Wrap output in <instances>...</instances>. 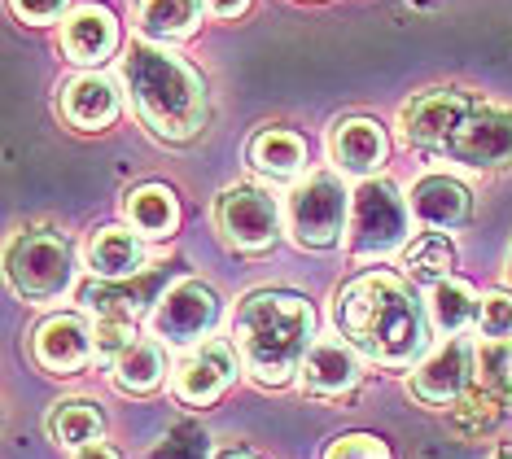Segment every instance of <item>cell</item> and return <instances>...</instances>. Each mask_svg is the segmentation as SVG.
<instances>
[{"label":"cell","instance_id":"1","mask_svg":"<svg viewBox=\"0 0 512 459\" xmlns=\"http://www.w3.org/2000/svg\"><path fill=\"white\" fill-rule=\"evenodd\" d=\"M333 324L377 368H416L429 355V302L394 272H359L333 293Z\"/></svg>","mask_w":512,"mask_h":459},{"label":"cell","instance_id":"2","mask_svg":"<svg viewBox=\"0 0 512 459\" xmlns=\"http://www.w3.org/2000/svg\"><path fill=\"white\" fill-rule=\"evenodd\" d=\"M123 84L132 92L136 119L162 145H189L211 123L206 79L167 44L136 40L123 57Z\"/></svg>","mask_w":512,"mask_h":459},{"label":"cell","instance_id":"3","mask_svg":"<svg viewBox=\"0 0 512 459\" xmlns=\"http://www.w3.org/2000/svg\"><path fill=\"white\" fill-rule=\"evenodd\" d=\"M232 346L254 385L281 390L298 381L302 359L316 346V306L285 289H254L237 302Z\"/></svg>","mask_w":512,"mask_h":459},{"label":"cell","instance_id":"4","mask_svg":"<svg viewBox=\"0 0 512 459\" xmlns=\"http://www.w3.org/2000/svg\"><path fill=\"white\" fill-rule=\"evenodd\" d=\"M5 276L22 302H57L75 289L79 254L57 228H22L5 245Z\"/></svg>","mask_w":512,"mask_h":459},{"label":"cell","instance_id":"5","mask_svg":"<svg viewBox=\"0 0 512 459\" xmlns=\"http://www.w3.org/2000/svg\"><path fill=\"white\" fill-rule=\"evenodd\" d=\"M412 241V206L386 175L359 180L351 193V223H346V254L355 263H377L407 250Z\"/></svg>","mask_w":512,"mask_h":459},{"label":"cell","instance_id":"6","mask_svg":"<svg viewBox=\"0 0 512 459\" xmlns=\"http://www.w3.org/2000/svg\"><path fill=\"white\" fill-rule=\"evenodd\" d=\"M351 223V193L337 171H307L285 193V232L298 250L324 254L346 241Z\"/></svg>","mask_w":512,"mask_h":459},{"label":"cell","instance_id":"7","mask_svg":"<svg viewBox=\"0 0 512 459\" xmlns=\"http://www.w3.org/2000/svg\"><path fill=\"white\" fill-rule=\"evenodd\" d=\"M215 232L237 254H267L285 232V202L263 184H228L215 197Z\"/></svg>","mask_w":512,"mask_h":459},{"label":"cell","instance_id":"8","mask_svg":"<svg viewBox=\"0 0 512 459\" xmlns=\"http://www.w3.org/2000/svg\"><path fill=\"white\" fill-rule=\"evenodd\" d=\"M219 315H224L219 293L206 280L184 276L162 289V298L149 311V328H154V341H162V346H197V341L215 333Z\"/></svg>","mask_w":512,"mask_h":459},{"label":"cell","instance_id":"9","mask_svg":"<svg viewBox=\"0 0 512 459\" xmlns=\"http://www.w3.org/2000/svg\"><path fill=\"white\" fill-rule=\"evenodd\" d=\"M447 162H456L464 171H508L512 167V110L508 105H486L477 101L469 119L456 127V136L442 145Z\"/></svg>","mask_w":512,"mask_h":459},{"label":"cell","instance_id":"10","mask_svg":"<svg viewBox=\"0 0 512 459\" xmlns=\"http://www.w3.org/2000/svg\"><path fill=\"white\" fill-rule=\"evenodd\" d=\"M237 368H241L237 346H228V341H219V337H206L184 350V359L171 368V394H176L180 407L206 411L228 394V385L237 381Z\"/></svg>","mask_w":512,"mask_h":459},{"label":"cell","instance_id":"11","mask_svg":"<svg viewBox=\"0 0 512 459\" xmlns=\"http://www.w3.org/2000/svg\"><path fill=\"white\" fill-rule=\"evenodd\" d=\"M97 359V324L79 311L44 315L31 333V363L44 376H79Z\"/></svg>","mask_w":512,"mask_h":459},{"label":"cell","instance_id":"12","mask_svg":"<svg viewBox=\"0 0 512 459\" xmlns=\"http://www.w3.org/2000/svg\"><path fill=\"white\" fill-rule=\"evenodd\" d=\"M473 376H477V350L464 337H447L412 368L407 390L425 407H456L473 390Z\"/></svg>","mask_w":512,"mask_h":459},{"label":"cell","instance_id":"13","mask_svg":"<svg viewBox=\"0 0 512 459\" xmlns=\"http://www.w3.org/2000/svg\"><path fill=\"white\" fill-rule=\"evenodd\" d=\"M473 105H477V97L464 88H429L399 110V132L407 145H416V149H442L456 136V127L469 119Z\"/></svg>","mask_w":512,"mask_h":459},{"label":"cell","instance_id":"14","mask_svg":"<svg viewBox=\"0 0 512 459\" xmlns=\"http://www.w3.org/2000/svg\"><path fill=\"white\" fill-rule=\"evenodd\" d=\"M390 158V136L377 119H337L329 127V162L346 180H377Z\"/></svg>","mask_w":512,"mask_h":459},{"label":"cell","instance_id":"15","mask_svg":"<svg viewBox=\"0 0 512 459\" xmlns=\"http://www.w3.org/2000/svg\"><path fill=\"white\" fill-rule=\"evenodd\" d=\"M364 381V355L346 337H316L298 372V390L311 398H342Z\"/></svg>","mask_w":512,"mask_h":459},{"label":"cell","instance_id":"16","mask_svg":"<svg viewBox=\"0 0 512 459\" xmlns=\"http://www.w3.org/2000/svg\"><path fill=\"white\" fill-rule=\"evenodd\" d=\"M407 206L425 232H451L473 219V188L447 171H425L407 193Z\"/></svg>","mask_w":512,"mask_h":459},{"label":"cell","instance_id":"17","mask_svg":"<svg viewBox=\"0 0 512 459\" xmlns=\"http://www.w3.org/2000/svg\"><path fill=\"white\" fill-rule=\"evenodd\" d=\"M62 53L75 66H106L119 53V18L106 5H79L75 14L62 18Z\"/></svg>","mask_w":512,"mask_h":459},{"label":"cell","instance_id":"18","mask_svg":"<svg viewBox=\"0 0 512 459\" xmlns=\"http://www.w3.org/2000/svg\"><path fill=\"white\" fill-rule=\"evenodd\" d=\"M57 110H62V119L75 127V132H106L119 119V88H114V79H106L101 70H84V75H75L71 84L62 88V97H57Z\"/></svg>","mask_w":512,"mask_h":459},{"label":"cell","instance_id":"19","mask_svg":"<svg viewBox=\"0 0 512 459\" xmlns=\"http://www.w3.org/2000/svg\"><path fill=\"white\" fill-rule=\"evenodd\" d=\"M246 162L267 184H298L307 171V140L289 127H259L246 145Z\"/></svg>","mask_w":512,"mask_h":459},{"label":"cell","instance_id":"20","mask_svg":"<svg viewBox=\"0 0 512 459\" xmlns=\"http://www.w3.org/2000/svg\"><path fill=\"white\" fill-rule=\"evenodd\" d=\"M84 263L97 280H132L149 272V245L136 228H97L84 250Z\"/></svg>","mask_w":512,"mask_h":459},{"label":"cell","instance_id":"21","mask_svg":"<svg viewBox=\"0 0 512 459\" xmlns=\"http://www.w3.org/2000/svg\"><path fill=\"white\" fill-rule=\"evenodd\" d=\"M202 14H211L206 0H141L136 5V31L149 44H180L197 35Z\"/></svg>","mask_w":512,"mask_h":459},{"label":"cell","instance_id":"22","mask_svg":"<svg viewBox=\"0 0 512 459\" xmlns=\"http://www.w3.org/2000/svg\"><path fill=\"white\" fill-rule=\"evenodd\" d=\"M110 385L127 398H149L167 385V355H162V341L136 337L119 359L110 363Z\"/></svg>","mask_w":512,"mask_h":459},{"label":"cell","instance_id":"23","mask_svg":"<svg viewBox=\"0 0 512 459\" xmlns=\"http://www.w3.org/2000/svg\"><path fill=\"white\" fill-rule=\"evenodd\" d=\"M123 215L145 241H167L180 228V202L167 184H136L123 197Z\"/></svg>","mask_w":512,"mask_h":459},{"label":"cell","instance_id":"24","mask_svg":"<svg viewBox=\"0 0 512 459\" xmlns=\"http://www.w3.org/2000/svg\"><path fill=\"white\" fill-rule=\"evenodd\" d=\"M44 433L66 451H79V446L106 438V416H101V407L92 398H57L49 416H44Z\"/></svg>","mask_w":512,"mask_h":459},{"label":"cell","instance_id":"25","mask_svg":"<svg viewBox=\"0 0 512 459\" xmlns=\"http://www.w3.org/2000/svg\"><path fill=\"white\" fill-rule=\"evenodd\" d=\"M477 306H482V298L456 276L438 280L429 289V320H434L442 337H460L464 328H477Z\"/></svg>","mask_w":512,"mask_h":459},{"label":"cell","instance_id":"26","mask_svg":"<svg viewBox=\"0 0 512 459\" xmlns=\"http://www.w3.org/2000/svg\"><path fill=\"white\" fill-rule=\"evenodd\" d=\"M456 267V245L447 241V232H421V237L407 241L403 250V272L412 285H429L434 289L438 280L451 276Z\"/></svg>","mask_w":512,"mask_h":459},{"label":"cell","instance_id":"27","mask_svg":"<svg viewBox=\"0 0 512 459\" xmlns=\"http://www.w3.org/2000/svg\"><path fill=\"white\" fill-rule=\"evenodd\" d=\"M499 407H504V398L491 394L486 385H473L456 407H447L451 411V429H456L460 438H482V433H491L499 425Z\"/></svg>","mask_w":512,"mask_h":459},{"label":"cell","instance_id":"28","mask_svg":"<svg viewBox=\"0 0 512 459\" xmlns=\"http://www.w3.org/2000/svg\"><path fill=\"white\" fill-rule=\"evenodd\" d=\"M477 376L491 394L512 403V341H482L477 346Z\"/></svg>","mask_w":512,"mask_h":459},{"label":"cell","instance_id":"29","mask_svg":"<svg viewBox=\"0 0 512 459\" xmlns=\"http://www.w3.org/2000/svg\"><path fill=\"white\" fill-rule=\"evenodd\" d=\"M477 337L512 341V293H504V289L482 293V306H477Z\"/></svg>","mask_w":512,"mask_h":459},{"label":"cell","instance_id":"30","mask_svg":"<svg viewBox=\"0 0 512 459\" xmlns=\"http://www.w3.org/2000/svg\"><path fill=\"white\" fill-rule=\"evenodd\" d=\"M324 459H394V451L377 433H342V438L329 442Z\"/></svg>","mask_w":512,"mask_h":459},{"label":"cell","instance_id":"31","mask_svg":"<svg viewBox=\"0 0 512 459\" xmlns=\"http://www.w3.org/2000/svg\"><path fill=\"white\" fill-rule=\"evenodd\" d=\"M136 341V328L127 320H110V315H97V359L101 363H114L127 346Z\"/></svg>","mask_w":512,"mask_h":459},{"label":"cell","instance_id":"32","mask_svg":"<svg viewBox=\"0 0 512 459\" xmlns=\"http://www.w3.org/2000/svg\"><path fill=\"white\" fill-rule=\"evenodd\" d=\"M9 9L31 22V27H49V22L66 18V9H71V0H9Z\"/></svg>","mask_w":512,"mask_h":459},{"label":"cell","instance_id":"33","mask_svg":"<svg viewBox=\"0 0 512 459\" xmlns=\"http://www.w3.org/2000/svg\"><path fill=\"white\" fill-rule=\"evenodd\" d=\"M206 9H211L215 18H241L250 9V0H206Z\"/></svg>","mask_w":512,"mask_h":459},{"label":"cell","instance_id":"34","mask_svg":"<svg viewBox=\"0 0 512 459\" xmlns=\"http://www.w3.org/2000/svg\"><path fill=\"white\" fill-rule=\"evenodd\" d=\"M71 459H119V451H114V446H106V442H92V446H79Z\"/></svg>","mask_w":512,"mask_h":459},{"label":"cell","instance_id":"35","mask_svg":"<svg viewBox=\"0 0 512 459\" xmlns=\"http://www.w3.org/2000/svg\"><path fill=\"white\" fill-rule=\"evenodd\" d=\"M215 459H254V455L250 451H219Z\"/></svg>","mask_w":512,"mask_h":459},{"label":"cell","instance_id":"36","mask_svg":"<svg viewBox=\"0 0 512 459\" xmlns=\"http://www.w3.org/2000/svg\"><path fill=\"white\" fill-rule=\"evenodd\" d=\"M491 459H512V446H499V451H495Z\"/></svg>","mask_w":512,"mask_h":459},{"label":"cell","instance_id":"37","mask_svg":"<svg viewBox=\"0 0 512 459\" xmlns=\"http://www.w3.org/2000/svg\"><path fill=\"white\" fill-rule=\"evenodd\" d=\"M508 280H512V250H508Z\"/></svg>","mask_w":512,"mask_h":459}]
</instances>
